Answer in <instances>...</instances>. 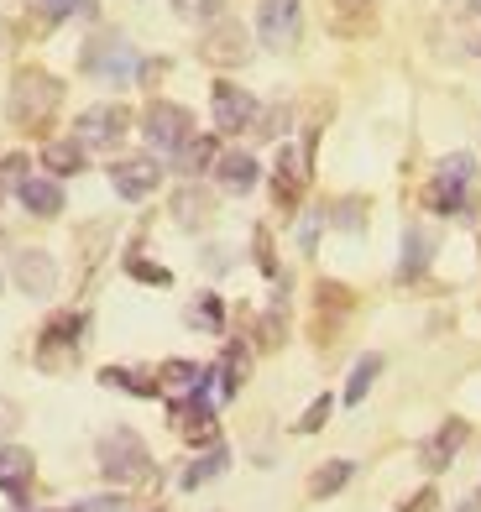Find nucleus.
Wrapping results in <instances>:
<instances>
[{
    "instance_id": "1",
    "label": "nucleus",
    "mask_w": 481,
    "mask_h": 512,
    "mask_svg": "<svg viewBox=\"0 0 481 512\" xmlns=\"http://www.w3.org/2000/svg\"><path fill=\"white\" fill-rule=\"evenodd\" d=\"M58 100H63V84L53 74H42V68H21L16 84H11L6 115H11V126H21V131H42L53 121Z\"/></svg>"
},
{
    "instance_id": "2",
    "label": "nucleus",
    "mask_w": 481,
    "mask_h": 512,
    "mask_svg": "<svg viewBox=\"0 0 481 512\" xmlns=\"http://www.w3.org/2000/svg\"><path fill=\"white\" fill-rule=\"evenodd\" d=\"M471 183H476V157L471 152L440 157V162H434V178H429V209H434V215H461Z\"/></svg>"
},
{
    "instance_id": "3",
    "label": "nucleus",
    "mask_w": 481,
    "mask_h": 512,
    "mask_svg": "<svg viewBox=\"0 0 481 512\" xmlns=\"http://www.w3.org/2000/svg\"><path fill=\"white\" fill-rule=\"evenodd\" d=\"M100 471H105V481H121V486L147 481L152 476V455L142 445V434H131V429L105 434L100 439Z\"/></svg>"
},
{
    "instance_id": "4",
    "label": "nucleus",
    "mask_w": 481,
    "mask_h": 512,
    "mask_svg": "<svg viewBox=\"0 0 481 512\" xmlns=\"http://www.w3.org/2000/svg\"><path fill=\"white\" fill-rule=\"evenodd\" d=\"M142 136L152 142V152H178L194 136V115L173 100H152L142 115Z\"/></svg>"
},
{
    "instance_id": "5",
    "label": "nucleus",
    "mask_w": 481,
    "mask_h": 512,
    "mask_svg": "<svg viewBox=\"0 0 481 512\" xmlns=\"http://www.w3.org/2000/svg\"><path fill=\"white\" fill-rule=\"evenodd\" d=\"M126 131H131V110L126 105H95V110H84L79 115V142L84 147H121L126 142Z\"/></svg>"
},
{
    "instance_id": "6",
    "label": "nucleus",
    "mask_w": 481,
    "mask_h": 512,
    "mask_svg": "<svg viewBox=\"0 0 481 512\" xmlns=\"http://www.w3.org/2000/svg\"><path fill=\"white\" fill-rule=\"evenodd\" d=\"M299 21H304L299 0H262L257 6V32H262L267 48H278V53L299 42Z\"/></svg>"
},
{
    "instance_id": "7",
    "label": "nucleus",
    "mask_w": 481,
    "mask_h": 512,
    "mask_svg": "<svg viewBox=\"0 0 481 512\" xmlns=\"http://www.w3.org/2000/svg\"><path fill=\"white\" fill-rule=\"evenodd\" d=\"M199 53H204V63H215V68H241L246 58H251V48H246V27L241 21H215L210 32H204V42H199Z\"/></svg>"
},
{
    "instance_id": "8",
    "label": "nucleus",
    "mask_w": 481,
    "mask_h": 512,
    "mask_svg": "<svg viewBox=\"0 0 481 512\" xmlns=\"http://www.w3.org/2000/svg\"><path fill=\"white\" fill-rule=\"evenodd\" d=\"M173 429L189 439V445H210L215 439V403L210 392H189V398L173 403Z\"/></svg>"
},
{
    "instance_id": "9",
    "label": "nucleus",
    "mask_w": 481,
    "mask_h": 512,
    "mask_svg": "<svg viewBox=\"0 0 481 512\" xmlns=\"http://www.w3.org/2000/svg\"><path fill=\"white\" fill-rule=\"evenodd\" d=\"M84 68L89 74H100V79H110V84H126L136 68V53H131V42H121V37H105V42H95V48L84 53Z\"/></svg>"
},
{
    "instance_id": "10",
    "label": "nucleus",
    "mask_w": 481,
    "mask_h": 512,
    "mask_svg": "<svg viewBox=\"0 0 481 512\" xmlns=\"http://www.w3.org/2000/svg\"><path fill=\"white\" fill-rule=\"evenodd\" d=\"M110 183H116V194L121 199H147L157 183H163V168H157L152 157H121V162H110Z\"/></svg>"
},
{
    "instance_id": "11",
    "label": "nucleus",
    "mask_w": 481,
    "mask_h": 512,
    "mask_svg": "<svg viewBox=\"0 0 481 512\" xmlns=\"http://www.w3.org/2000/svg\"><path fill=\"white\" fill-rule=\"evenodd\" d=\"M11 272H16V283H21V293H32V298H48L53 288H58V262L48 251H37V246H27V251H16V262H11Z\"/></svg>"
},
{
    "instance_id": "12",
    "label": "nucleus",
    "mask_w": 481,
    "mask_h": 512,
    "mask_svg": "<svg viewBox=\"0 0 481 512\" xmlns=\"http://www.w3.org/2000/svg\"><path fill=\"white\" fill-rule=\"evenodd\" d=\"M257 115H262L257 100H251L241 84H215V126L220 131H251Z\"/></svg>"
},
{
    "instance_id": "13",
    "label": "nucleus",
    "mask_w": 481,
    "mask_h": 512,
    "mask_svg": "<svg viewBox=\"0 0 481 512\" xmlns=\"http://www.w3.org/2000/svg\"><path fill=\"white\" fill-rule=\"evenodd\" d=\"M304 152L283 147L278 152V168H272V199H278V209H299L304 199V183H309V168H304Z\"/></svg>"
},
{
    "instance_id": "14",
    "label": "nucleus",
    "mask_w": 481,
    "mask_h": 512,
    "mask_svg": "<svg viewBox=\"0 0 481 512\" xmlns=\"http://www.w3.org/2000/svg\"><path fill=\"white\" fill-rule=\"evenodd\" d=\"M330 27L340 37H366L377 27V0H330Z\"/></svg>"
},
{
    "instance_id": "15",
    "label": "nucleus",
    "mask_w": 481,
    "mask_h": 512,
    "mask_svg": "<svg viewBox=\"0 0 481 512\" xmlns=\"http://www.w3.org/2000/svg\"><path fill=\"white\" fill-rule=\"evenodd\" d=\"M215 173H220L225 194H251V189H257V178H262V168H257V157H251V152H225L215 162Z\"/></svg>"
},
{
    "instance_id": "16",
    "label": "nucleus",
    "mask_w": 481,
    "mask_h": 512,
    "mask_svg": "<svg viewBox=\"0 0 481 512\" xmlns=\"http://www.w3.org/2000/svg\"><path fill=\"white\" fill-rule=\"evenodd\" d=\"M215 162H220V142H215V136H189V142L173 152V168L183 178H199L204 168H215Z\"/></svg>"
},
{
    "instance_id": "17",
    "label": "nucleus",
    "mask_w": 481,
    "mask_h": 512,
    "mask_svg": "<svg viewBox=\"0 0 481 512\" xmlns=\"http://www.w3.org/2000/svg\"><path fill=\"white\" fill-rule=\"evenodd\" d=\"M21 204L32 209L37 220H53L58 209H63V189H58V178H21Z\"/></svg>"
},
{
    "instance_id": "18",
    "label": "nucleus",
    "mask_w": 481,
    "mask_h": 512,
    "mask_svg": "<svg viewBox=\"0 0 481 512\" xmlns=\"http://www.w3.org/2000/svg\"><path fill=\"white\" fill-rule=\"evenodd\" d=\"M466 445V424H461V418H450V424L440 429V434H434L429 439V445L419 450V460L429 465V471H445V465L455 460V450H461Z\"/></svg>"
},
{
    "instance_id": "19",
    "label": "nucleus",
    "mask_w": 481,
    "mask_h": 512,
    "mask_svg": "<svg viewBox=\"0 0 481 512\" xmlns=\"http://www.w3.org/2000/svg\"><path fill=\"white\" fill-rule=\"evenodd\" d=\"M84 142L79 136H63V142H48L42 147V168H48L53 178H68V173H84Z\"/></svg>"
},
{
    "instance_id": "20",
    "label": "nucleus",
    "mask_w": 481,
    "mask_h": 512,
    "mask_svg": "<svg viewBox=\"0 0 481 512\" xmlns=\"http://www.w3.org/2000/svg\"><path fill=\"white\" fill-rule=\"evenodd\" d=\"M32 471H37V465H32V455L27 450H0V486H6V492L21 502V497H27V486H32Z\"/></svg>"
},
{
    "instance_id": "21",
    "label": "nucleus",
    "mask_w": 481,
    "mask_h": 512,
    "mask_svg": "<svg viewBox=\"0 0 481 512\" xmlns=\"http://www.w3.org/2000/svg\"><path fill=\"white\" fill-rule=\"evenodd\" d=\"M210 215H215V199L204 194V189H178V199H173V220H178L183 230L210 225Z\"/></svg>"
},
{
    "instance_id": "22",
    "label": "nucleus",
    "mask_w": 481,
    "mask_h": 512,
    "mask_svg": "<svg viewBox=\"0 0 481 512\" xmlns=\"http://www.w3.org/2000/svg\"><path fill=\"white\" fill-rule=\"evenodd\" d=\"M157 387L173 392V398H189V392H204V387H210V377H204L194 361H168L163 377H157Z\"/></svg>"
},
{
    "instance_id": "23",
    "label": "nucleus",
    "mask_w": 481,
    "mask_h": 512,
    "mask_svg": "<svg viewBox=\"0 0 481 512\" xmlns=\"http://www.w3.org/2000/svg\"><path fill=\"white\" fill-rule=\"evenodd\" d=\"M351 476H356V460H325V465L309 476V497H314V502H330Z\"/></svg>"
},
{
    "instance_id": "24",
    "label": "nucleus",
    "mask_w": 481,
    "mask_h": 512,
    "mask_svg": "<svg viewBox=\"0 0 481 512\" xmlns=\"http://www.w3.org/2000/svg\"><path fill=\"white\" fill-rule=\"evenodd\" d=\"M210 377L220 387V398H236L241 382H246V345H225V356H220V366L210 371Z\"/></svg>"
},
{
    "instance_id": "25",
    "label": "nucleus",
    "mask_w": 481,
    "mask_h": 512,
    "mask_svg": "<svg viewBox=\"0 0 481 512\" xmlns=\"http://www.w3.org/2000/svg\"><path fill=\"white\" fill-rule=\"evenodd\" d=\"M377 371H382V356L377 351H366L356 366H351V377H346V403L356 408L361 398H366V392H372V382H377Z\"/></svg>"
},
{
    "instance_id": "26",
    "label": "nucleus",
    "mask_w": 481,
    "mask_h": 512,
    "mask_svg": "<svg viewBox=\"0 0 481 512\" xmlns=\"http://www.w3.org/2000/svg\"><path fill=\"white\" fill-rule=\"evenodd\" d=\"M100 382H105V387H121V392H136V398H157V392H163L152 377H142V371H126V366H105Z\"/></svg>"
},
{
    "instance_id": "27",
    "label": "nucleus",
    "mask_w": 481,
    "mask_h": 512,
    "mask_svg": "<svg viewBox=\"0 0 481 512\" xmlns=\"http://www.w3.org/2000/svg\"><path fill=\"white\" fill-rule=\"evenodd\" d=\"M225 465H231V450H225V445H210V450H204V455L189 465V471H183V486H204L210 476H220Z\"/></svg>"
},
{
    "instance_id": "28",
    "label": "nucleus",
    "mask_w": 481,
    "mask_h": 512,
    "mask_svg": "<svg viewBox=\"0 0 481 512\" xmlns=\"http://www.w3.org/2000/svg\"><path fill=\"white\" fill-rule=\"evenodd\" d=\"M429 262V241H424V230H408V236H403V277H414L419 267Z\"/></svg>"
},
{
    "instance_id": "29",
    "label": "nucleus",
    "mask_w": 481,
    "mask_h": 512,
    "mask_svg": "<svg viewBox=\"0 0 481 512\" xmlns=\"http://www.w3.org/2000/svg\"><path fill=\"white\" fill-rule=\"evenodd\" d=\"M21 178H27V157H21V152L0 157V199H6L11 189H21Z\"/></svg>"
},
{
    "instance_id": "30",
    "label": "nucleus",
    "mask_w": 481,
    "mask_h": 512,
    "mask_svg": "<svg viewBox=\"0 0 481 512\" xmlns=\"http://www.w3.org/2000/svg\"><path fill=\"white\" fill-rule=\"evenodd\" d=\"M220 319H225V314H220V298H215V293L199 298V304L189 309V324H199V330H220Z\"/></svg>"
},
{
    "instance_id": "31",
    "label": "nucleus",
    "mask_w": 481,
    "mask_h": 512,
    "mask_svg": "<svg viewBox=\"0 0 481 512\" xmlns=\"http://www.w3.org/2000/svg\"><path fill=\"white\" fill-rule=\"evenodd\" d=\"M173 11H178L183 21H215L220 0H173Z\"/></svg>"
},
{
    "instance_id": "32",
    "label": "nucleus",
    "mask_w": 481,
    "mask_h": 512,
    "mask_svg": "<svg viewBox=\"0 0 481 512\" xmlns=\"http://www.w3.org/2000/svg\"><path fill=\"white\" fill-rule=\"evenodd\" d=\"M37 11L48 16V21H68V16L89 11V0H37Z\"/></svg>"
},
{
    "instance_id": "33",
    "label": "nucleus",
    "mask_w": 481,
    "mask_h": 512,
    "mask_svg": "<svg viewBox=\"0 0 481 512\" xmlns=\"http://www.w3.org/2000/svg\"><path fill=\"white\" fill-rule=\"evenodd\" d=\"M283 131H288V105L257 115V136H283Z\"/></svg>"
},
{
    "instance_id": "34",
    "label": "nucleus",
    "mask_w": 481,
    "mask_h": 512,
    "mask_svg": "<svg viewBox=\"0 0 481 512\" xmlns=\"http://www.w3.org/2000/svg\"><path fill=\"white\" fill-rule=\"evenodd\" d=\"M325 418H330V398H314L309 413L299 418V434H314V429H325Z\"/></svg>"
},
{
    "instance_id": "35",
    "label": "nucleus",
    "mask_w": 481,
    "mask_h": 512,
    "mask_svg": "<svg viewBox=\"0 0 481 512\" xmlns=\"http://www.w3.org/2000/svg\"><path fill=\"white\" fill-rule=\"evenodd\" d=\"M461 27H466V48H471V53H481V11H476V6H466V11H461Z\"/></svg>"
},
{
    "instance_id": "36",
    "label": "nucleus",
    "mask_w": 481,
    "mask_h": 512,
    "mask_svg": "<svg viewBox=\"0 0 481 512\" xmlns=\"http://www.w3.org/2000/svg\"><path fill=\"white\" fill-rule=\"evenodd\" d=\"M319 225H325V215H319V209H314V215H304V225H299V246H304V251H314Z\"/></svg>"
},
{
    "instance_id": "37",
    "label": "nucleus",
    "mask_w": 481,
    "mask_h": 512,
    "mask_svg": "<svg viewBox=\"0 0 481 512\" xmlns=\"http://www.w3.org/2000/svg\"><path fill=\"white\" fill-rule=\"evenodd\" d=\"M126 267H131V277H147V283H168V272H163V267H152V262H142V256H131Z\"/></svg>"
},
{
    "instance_id": "38",
    "label": "nucleus",
    "mask_w": 481,
    "mask_h": 512,
    "mask_svg": "<svg viewBox=\"0 0 481 512\" xmlns=\"http://www.w3.org/2000/svg\"><path fill=\"white\" fill-rule=\"evenodd\" d=\"M16 424H21L16 403H0V439H6V434H16Z\"/></svg>"
},
{
    "instance_id": "39",
    "label": "nucleus",
    "mask_w": 481,
    "mask_h": 512,
    "mask_svg": "<svg viewBox=\"0 0 481 512\" xmlns=\"http://www.w3.org/2000/svg\"><path fill=\"white\" fill-rule=\"evenodd\" d=\"M257 267H262V272H278V262H272V241H267V236H257Z\"/></svg>"
},
{
    "instance_id": "40",
    "label": "nucleus",
    "mask_w": 481,
    "mask_h": 512,
    "mask_svg": "<svg viewBox=\"0 0 481 512\" xmlns=\"http://www.w3.org/2000/svg\"><path fill=\"white\" fill-rule=\"evenodd\" d=\"M79 512H121V497H95V502H84Z\"/></svg>"
},
{
    "instance_id": "41",
    "label": "nucleus",
    "mask_w": 481,
    "mask_h": 512,
    "mask_svg": "<svg viewBox=\"0 0 481 512\" xmlns=\"http://www.w3.org/2000/svg\"><path fill=\"white\" fill-rule=\"evenodd\" d=\"M429 507H434V492H419V497H414V502H408L403 512H429Z\"/></svg>"
},
{
    "instance_id": "42",
    "label": "nucleus",
    "mask_w": 481,
    "mask_h": 512,
    "mask_svg": "<svg viewBox=\"0 0 481 512\" xmlns=\"http://www.w3.org/2000/svg\"><path fill=\"white\" fill-rule=\"evenodd\" d=\"M461 512H481V492H476V497H466V502H461Z\"/></svg>"
},
{
    "instance_id": "43",
    "label": "nucleus",
    "mask_w": 481,
    "mask_h": 512,
    "mask_svg": "<svg viewBox=\"0 0 481 512\" xmlns=\"http://www.w3.org/2000/svg\"><path fill=\"white\" fill-rule=\"evenodd\" d=\"M74 512H79V507H74Z\"/></svg>"
}]
</instances>
